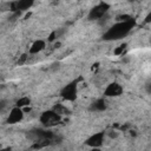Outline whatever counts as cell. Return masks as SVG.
<instances>
[{
  "label": "cell",
  "instance_id": "obj_1",
  "mask_svg": "<svg viewBox=\"0 0 151 151\" xmlns=\"http://www.w3.org/2000/svg\"><path fill=\"white\" fill-rule=\"evenodd\" d=\"M133 25H134V21L131 18L126 19V20H122L106 31V33L104 34V39H107V40L120 39L123 37H125L131 31Z\"/></svg>",
  "mask_w": 151,
  "mask_h": 151
},
{
  "label": "cell",
  "instance_id": "obj_2",
  "mask_svg": "<svg viewBox=\"0 0 151 151\" xmlns=\"http://www.w3.org/2000/svg\"><path fill=\"white\" fill-rule=\"evenodd\" d=\"M110 8V5L106 4V2H99L98 5H96L88 13V19L91 20H98L100 18H103L106 12L109 11Z\"/></svg>",
  "mask_w": 151,
  "mask_h": 151
},
{
  "label": "cell",
  "instance_id": "obj_3",
  "mask_svg": "<svg viewBox=\"0 0 151 151\" xmlns=\"http://www.w3.org/2000/svg\"><path fill=\"white\" fill-rule=\"evenodd\" d=\"M61 97L64 98V100L66 101H73L77 98V83L72 81L67 85H65L60 92Z\"/></svg>",
  "mask_w": 151,
  "mask_h": 151
},
{
  "label": "cell",
  "instance_id": "obj_4",
  "mask_svg": "<svg viewBox=\"0 0 151 151\" xmlns=\"http://www.w3.org/2000/svg\"><path fill=\"white\" fill-rule=\"evenodd\" d=\"M40 122L46 126H53L60 122V116L53 110L46 111L40 116Z\"/></svg>",
  "mask_w": 151,
  "mask_h": 151
},
{
  "label": "cell",
  "instance_id": "obj_5",
  "mask_svg": "<svg viewBox=\"0 0 151 151\" xmlns=\"http://www.w3.org/2000/svg\"><path fill=\"white\" fill-rule=\"evenodd\" d=\"M104 139H105V133L104 132H97V133H93L92 136H90L86 139V145L90 146L91 149L100 147L104 143Z\"/></svg>",
  "mask_w": 151,
  "mask_h": 151
},
{
  "label": "cell",
  "instance_id": "obj_6",
  "mask_svg": "<svg viewBox=\"0 0 151 151\" xmlns=\"http://www.w3.org/2000/svg\"><path fill=\"white\" fill-rule=\"evenodd\" d=\"M22 118H24V110L15 106L9 111V113L7 116V123L8 124H17V123H20L22 120Z\"/></svg>",
  "mask_w": 151,
  "mask_h": 151
},
{
  "label": "cell",
  "instance_id": "obj_7",
  "mask_svg": "<svg viewBox=\"0 0 151 151\" xmlns=\"http://www.w3.org/2000/svg\"><path fill=\"white\" fill-rule=\"evenodd\" d=\"M123 93V86L118 83H111L106 86L104 94L106 97H118Z\"/></svg>",
  "mask_w": 151,
  "mask_h": 151
},
{
  "label": "cell",
  "instance_id": "obj_8",
  "mask_svg": "<svg viewBox=\"0 0 151 151\" xmlns=\"http://www.w3.org/2000/svg\"><path fill=\"white\" fill-rule=\"evenodd\" d=\"M33 5V1L31 0H20V1H14L11 4V8L14 12H19V11H26L29 9L31 6Z\"/></svg>",
  "mask_w": 151,
  "mask_h": 151
},
{
  "label": "cell",
  "instance_id": "obj_9",
  "mask_svg": "<svg viewBox=\"0 0 151 151\" xmlns=\"http://www.w3.org/2000/svg\"><path fill=\"white\" fill-rule=\"evenodd\" d=\"M45 47H46V42H45V40H42V39H38V40H35V41L31 45L28 53H29V54H37V53L41 52Z\"/></svg>",
  "mask_w": 151,
  "mask_h": 151
},
{
  "label": "cell",
  "instance_id": "obj_10",
  "mask_svg": "<svg viewBox=\"0 0 151 151\" xmlns=\"http://www.w3.org/2000/svg\"><path fill=\"white\" fill-rule=\"evenodd\" d=\"M92 109L96 110V111H104L106 109V104H105V100L104 99H97L93 105H92Z\"/></svg>",
  "mask_w": 151,
  "mask_h": 151
},
{
  "label": "cell",
  "instance_id": "obj_11",
  "mask_svg": "<svg viewBox=\"0 0 151 151\" xmlns=\"http://www.w3.org/2000/svg\"><path fill=\"white\" fill-rule=\"evenodd\" d=\"M31 103V99L28 97H22V98H19L18 101H17V106L20 107V109H24L26 106H28Z\"/></svg>",
  "mask_w": 151,
  "mask_h": 151
},
{
  "label": "cell",
  "instance_id": "obj_12",
  "mask_svg": "<svg viewBox=\"0 0 151 151\" xmlns=\"http://www.w3.org/2000/svg\"><path fill=\"white\" fill-rule=\"evenodd\" d=\"M125 46H126L125 44H123V45L118 46V47H117V48L114 50V52H113V53H114L116 55H120V54H123V51L125 50Z\"/></svg>",
  "mask_w": 151,
  "mask_h": 151
},
{
  "label": "cell",
  "instance_id": "obj_13",
  "mask_svg": "<svg viewBox=\"0 0 151 151\" xmlns=\"http://www.w3.org/2000/svg\"><path fill=\"white\" fill-rule=\"evenodd\" d=\"M109 134H110V137H111V138H116V137L118 136V132H117L116 130H111Z\"/></svg>",
  "mask_w": 151,
  "mask_h": 151
},
{
  "label": "cell",
  "instance_id": "obj_14",
  "mask_svg": "<svg viewBox=\"0 0 151 151\" xmlns=\"http://www.w3.org/2000/svg\"><path fill=\"white\" fill-rule=\"evenodd\" d=\"M144 21H145L146 24H150V22H151V11L147 13V15L145 17V20H144Z\"/></svg>",
  "mask_w": 151,
  "mask_h": 151
},
{
  "label": "cell",
  "instance_id": "obj_15",
  "mask_svg": "<svg viewBox=\"0 0 151 151\" xmlns=\"http://www.w3.org/2000/svg\"><path fill=\"white\" fill-rule=\"evenodd\" d=\"M55 34H57V33H55V32H53V33L50 35V38H48V41H52V40H54V39H55Z\"/></svg>",
  "mask_w": 151,
  "mask_h": 151
},
{
  "label": "cell",
  "instance_id": "obj_16",
  "mask_svg": "<svg viewBox=\"0 0 151 151\" xmlns=\"http://www.w3.org/2000/svg\"><path fill=\"white\" fill-rule=\"evenodd\" d=\"M91 151H101L99 147H93V149H91Z\"/></svg>",
  "mask_w": 151,
  "mask_h": 151
}]
</instances>
